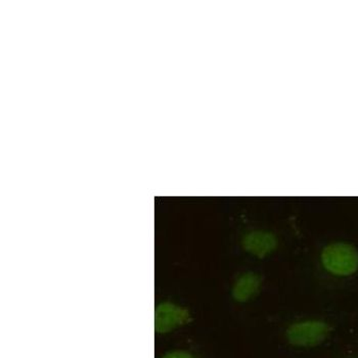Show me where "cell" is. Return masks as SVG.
Returning <instances> with one entry per match:
<instances>
[{
  "label": "cell",
  "instance_id": "1",
  "mask_svg": "<svg viewBox=\"0 0 358 358\" xmlns=\"http://www.w3.org/2000/svg\"><path fill=\"white\" fill-rule=\"evenodd\" d=\"M322 264L331 273L348 275L358 268V251L352 245L335 243L329 245L322 253Z\"/></svg>",
  "mask_w": 358,
  "mask_h": 358
},
{
  "label": "cell",
  "instance_id": "2",
  "mask_svg": "<svg viewBox=\"0 0 358 358\" xmlns=\"http://www.w3.org/2000/svg\"><path fill=\"white\" fill-rule=\"evenodd\" d=\"M331 328L320 320H306L292 324L287 331V338L296 346H315L322 343L330 333Z\"/></svg>",
  "mask_w": 358,
  "mask_h": 358
},
{
  "label": "cell",
  "instance_id": "3",
  "mask_svg": "<svg viewBox=\"0 0 358 358\" xmlns=\"http://www.w3.org/2000/svg\"><path fill=\"white\" fill-rule=\"evenodd\" d=\"M191 320L189 311L173 303L159 304L155 310V330L158 333H167L187 324Z\"/></svg>",
  "mask_w": 358,
  "mask_h": 358
},
{
  "label": "cell",
  "instance_id": "4",
  "mask_svg": "<svg viewBox=\"0 0 358 358\" xmlns=\"http://www.w3.org/2000/svg\"><path fill=\"white\" fill-rule=\"evenodd\" d=\"M243 246L250 253L263 257L275 250L276 240L273 234L267 231H252L243 238Z\"/></svg>",
  "mask_w": 358,
  "mask_h": 358
},
{
  "label": "cell",
  "instance_id": "5",
  "mask_svg": "<svg viewBox=\"0 0 358 358\" xmlns=\"http://www.w3.org/2000/svg\"><path fill=\"white\" fill-rule=\"evenodd\" d=\"M260 286V278L256 273H244L234 284L233 296L238 302L247 301L257 292Z\"/></svg>",
  "mask_w": 358,
  "mask_h": 358
},
{
  "label": "cell",
  "instance_id": "6",
  "mask_svg": "<svg viewBox=\"0 0 358 358\" xmlns=\"http://www.w3.org/2000/svg\"><path fill=\"white\" fill-rule=\"evenodd\" d=\"M163 358H194L189 353L185 351H173V352L167 353Z\"/></svg>",
  "mask_w": 358,
  "mask_h": 358
}]
</instances>
